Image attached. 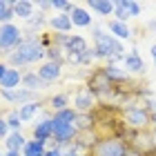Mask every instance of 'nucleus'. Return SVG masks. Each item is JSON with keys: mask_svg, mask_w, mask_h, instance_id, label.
I'll use <instances>...</instances> for the list:
<instances>
[{"mask_svg": "<svg viewBox=\"0 0 156 156\" xmlns=\"http://www.w3.org/2000/svg\"><path fill=\"white\" fill-rule=\"evenodd\" d=\"M127 18H132V16H129V11L125 9L123 0H118V2H116V9H114V20H120V23H127Z\"/></svg>", "mask_w": 156, "mask_h": 156, "instance_id": "obj_29", "label": "nucleus"}, {"mask_svg": "<svg viewBox=\"0 0 156 156\" xmlns=\"http://www.w3.org/2000/svg\"><path fill=\"white\" fill-rule=\"evenodd\" d=\"M0 96L9 103H16V105H27V103H38V94L36 91H29L25 87H18V89H0Z\"/></svg>", "mask_w": 156, "mask_h": 156, "instance_id": "obj_5", "label": "nucleus"}, {"mask_svg": "<svg viewBox=\"0 0 156 156\" xmlns=\"http://www.w3.org/2000/svg\"><path fill=\"white\" fill-rule=\"evenodd\" d=\"M38 76H40L47 85H49V83H56V80L62 76V62H51V60L42 62V65L38 67Z\"/></svg>", "mask_w": 156, "mask_h": 156, "instance_id": "obj_10", "label": "nucleus"}, {"mask_svg": "<svg viewBox=\"0 0 156 156\" xmlns=\"http://www.w3.org/2000/svg\"><path fill=\"white\" fill-rule=\"evenodd\" d=\"M87 87L94 91L96 96H101V94H107V91H112V87H114V85H112V80L105 76L103 67H101V69H96V72L89 76V85H87Z\"/></svg>", "mask_w": 156, "mask_h": 156, "instance_id": "obj_8", "label": "nucleus"}, {"mask_svg": "<svg viewBox=\"0 0 156 156\" xmlns=\"http://www.w3.org/2000/svg\"><path fill=\"white\" fill-rule=\"evenodd\" d=\"M36 7L40 11H47V9H54V5H51V0H38L36 2Z\"/></svg>", "mask_w": 156, "mask_h": 156, "instance_id": "obj_35", "label": "nucleus"}, {"mask_svg": "<svg viewBox=\"0 0 156 156\" xmlns=\"http://www.w3.org/2000/svg\"><path fill=\"white\" fill-rule=\"evenodd\" d=\"M69 18H72V25H74V27H89V25H91L89 11L83 9V7H74L72 13H69Z\"/></svg>", "mask_w": 156, "mask_h": 156, "instance_id": "obj_20", "label": "nucleus"}, {"mask_svg": "<svg viewBox=\"0 0 156 156\" xmlns=\"http://www.w3.org/2000/svg\"><path fill=\"white\" fill-rule=\"evenodd\" d=\"M13 18H16L13 0H0V25H9Z\"/></svg>", "mask_w": 156, "mask_h": 156, "instance_id": "obj_23", "label": "nucleus"}, {"mask_svg": "<svg viewBox=\"0 0 156 156\" xmlns=\"http://www.w3.org/2000/svg\"><path fill=\"white\" fill-rule=\"evenodd\" d=\"M45 143L40 140H27L25 150H23V156H45Z\"/></svg>", "mask_w": 156, "mask_h": 156, "instance_id": "obj_25", "label": "nucleus"}, {"mask_svg": "<svg viewBox=\"0 0 156 156\" xmlns=\"http://www.w3.org/2000/svg\"><path fill=\"white\" fill-rule=\"evenodd\" d=\"M25 145H27V140L25 136L20 132H11L9 136L5 138V147H7V152H23L25 150Z\"/></svg>", "mask_w": 156, "mask_h": 156, "instance_id": "obj_19", "label": "nucleus"}, {"mask_svg": "<svg viewBox=\"0 0 156 156\" xmlns=\"http://www.w3.org/2000/svg\"><path fill=\"white\" fill-rule=\"evenodd\" d=\"M103 72H105V76L112 80V85H114V83H125V80H129V74H127L125 69L116 67V65H105Z\"/></svg>", "mask_w": 156, "mask_h": 156, "instance_id": "obj_22", "label": "nucleus"}, {"mask_svg": "<svg viewBox=\"0 0 156 156\" xmlns=\"http://www.w3.org/2000/svg\"><path fill=\"white\" fill-rule=\"evenodd\" d=\"M87 7L98 11L101 16H114L116 2H109V0H87Z\"/></svg>", "mask_w": 156, "mask_h": 156, "instance_id": "obj_21", "label": "nucleus"}, {"mask_svg": "<svg viewBox=\"0 0 156 156\" xmlns=\"http://www.w3.org/2000/svg\"><path fill=\"white\" fill-rule=\"evenodd\" d=\"M51 5H54V11H62V13H72V9L76 7L69 0H51Z\"/></svg>", "mask_w": 156, "mask_h": 156, "instance_id": "obj_30", "label": "nucleus"}, {"mask_svg": "<svg viewBox=\"0 0 156 156\" xmlns=\"http://www.w3.org/2000/svg\"><path fill=\"white\" fill-rule=\"evenodd\" d=\"M150 112L143 109V107H136V105H132V107L125 109V123L129 127H136V129H140V127H147L150 125Z\"/></svg>", "mask_w": 156, "mask_h": 156, "instance_id": "obj_7", "label": "nucleus"}, {"mask_svg": "<svg viewBox=\"0 0 156 156\" xmlns=\"http://www.w3.org/2000/svg\"><path fill=\"white\" fill-rule=\"evenodd\" d=\"M150 51H152V58H154V65H156V45H152Z\"/></svg>", "mask_w": 156, "mask_h": 156, "instance_id": "obj_38", "label": "nucleus"}, {"mask_svg": "<svg viewBox=\"0 0 156 156\" xmlns=\"http://www.w3.org/2000/svg\"><path fill=\"white\" fill-rule=\"evenodd\" d=\"M49 138H54V120L45 118L34 127V140H40V143H47Z\"/></svg>", "mask_w": 156, "mask_h": 156, "instance_id": "obj_12", "label": "nucleus"}, {"mask_svg": "<svg viewBox=\"0 0 156 156\" xmlns=\"http://www.w3.org/2000/svg\"><path fill=\"white\" fill-rule=\"evenodd\" d=\"M38 109H40V103H27V105H20L18 107V116L23 123H29V120L38 114Z\"/></svg>", "mask_w": 156, "mask_h": 156, "instance_id": "obj_24", "label": "nucleus"}, {"mask_svg": "<svg viewBox=\"0 0 156 156\" xmlns=\"http://www.w3.org/2000/svg\"><path fill=\"white\" fill-rule=\"evenodd\" d=\"M96 58H98V56H96V49H87L85 54H80V65H91Z\"/></svg>", "mask_w": 156, "mask_h": 156, "instance_id": "obj_33", "label": "nucleus"}, {"mask_svg": "<svg viewBox=\"0 0 156 156\" xmlns=\"http://www.w3.org/2000/svg\"><path fill=\"white\" fill-rule=\"evenodd\" d=\"M49 27H51L54 31H58V34H69L72 31V18H69V13H56V16L49 18Z\"/></svg>", "mask_w": 156, "mask_h": 156, "instance_id": "obj_13", "label": "nucleus"}, {"mask_svg": "<svg viewBox=\"0 0 156 156\" xmlns=\"http://www.w3.org/2000/svg\"><path fill=\"white\" fill-rule=\"evenodd\" d=\"M147 27H150L152 31H156V20H152V23H147Z\"/></svg>", "mask_w": 156, "mask_h": 156, "instance_id": "obj_39", "label": "nucleus"}, {"mask_svg": "<svg viewBox=\"0 0 156 156\" xmlns=\"http://www.w3.org/2000/svg\"><path fill=\"white\" fill-rule=\"evenodd\" d=\"M9 136V123H7V118L0 116V140H5Z\"/></svg>", "mask_w": 156, "mask_h": 156, "instance_id": "obj_34", "label": "nucleus"}, {"mask_svg": "<svg viewBox=\"0 0 156 156\" xmlns=\"http://www.w3.org/2000/svg\"><path fill=\"white\" fill-rule=\"evenodd\" d=\"M0 156H2V154H0Z\"/></svg>", "mask_w": 156, "mask_h": 156, "instance_id": "obj_43", "label": "nucleus"}, {"mask_svg": "<svg viewBox=\"0 0 156 156\" xmlns=\"http://www.w3.org/2000/svg\"><path fill=\"white\" fill-rule=\"evenodd\" d=\"M23 40H25V38H23V31H20V27H16L13 23H9V25H0V51H5L7 56H9Z\"/></svg>", "mask_w": 156, "mask_h": 156, "instance_id": "obj_3", "label": "nucleus"}, {"mask_svg": "<svg viewBox=\"0 0 156 156\" xmlns=\"http://www.w3.org/2000/svg\"><path fill=\"white\" fill-rule=\"evenodd\" d=\"M5 156H23V152H7Z\"/></svg>", "mask_w": 156, "mask_h": 156, "instance_id": "obj_40", "label": "nucleus"}, {"mask_svg": "<svg viewBox=\"0 0 156 156\" xmlns=\"http://www.w3.org/2000/svg\"><path fill=\"white\" fill-rule=\"evenodd\" d=\"M107 29L112 31V36L114 38H123V40H129L132 38V29L127 23H120V20H107Z\"/></svg>", "mask_w": 156, "mask_h": 156, "instance_id": "obj_16", "label": "nucleus"}, {"mask_svg": "<svg viewBox=\"0 0 156 156\" xmlns=\"http://www.w3.org/2000/svg\"><path fill=\"white\" fill-rule=\"evenodd\" d=\"M80 132L76 129V125H54V138H56V143H58L60 150H62V145L74 143V138Z\"/></svg>", "mask_w": 156, "mask_h": 156, "instance_id": "obj_9", "label": "nucleus"}, {"mask_svg": "<svg viewBox=\"0 0 156 156\" xmlns=\"http://www.w3.org/2000/svg\"><path fill=\"white\" fill-rule=\"evenodd\" d=\"M7 69H9V67H7V65H5V62H0V78H2V76L7 74Z\"/></svg>", "mask_w": 156, "mask_h": 156, "instance_id": "obj_37", "label": "nucleus"}, {"mask_svg": "<svg viewBox=\"0 0 156 156\" xmlns=\"http://www.w3.org/2000/svg\"><path fill=\"white\" fill-rule=\"evenodd\" d=\"M67 156H87V154H83V152H80V154H67Z\"/></svg>", "mask_w": 156, "mask_h": 156, "instance_id": "obj_41", "label": "nucleus"}, {"mask_svg": "<svg viewBox=\"0 0 156 156\" xmlns=\"http://www.w3.org/2000/svg\"><path fill=\"white\" fill-rule=\"evenodd\" d=\"M20 83H23V74H20L18 69L9 67V69H7V74L0 78V89H18Z\"/></svg>", "mask_w": 156, "mask_h": 156, "instance_id": "obj_14", "label": "nucleus"}, {"mask_svg": "<svg viewBox=\"0 0 156 156\" xmlns=\"http://www.w3.org/2000/svg\"><path fill=\"white\" fill-rule=\"evenodd\" d=\"M89 152L94 156H127V147L118 138H103L96 140Z\"/></svg>", "mask_w": 156, "mask_h": 156, "instance_id": "obj_4", "label": "nucleus"}, {"mask_svg": "<svg viewBox=\"0 0 156 156\" xmlns=\"http://www.w3.org/2000/svg\"><path fill=\"white\" fill-rule=\"evenodd\" d=\"M123 65H125V72H127V74H143V72H145V62H143V58L138 56L136 49H132L129 54H125Z\"/></svg>", "mask_w": 156, "mask_h": 156, "instance_id": "obj_11", "label": "nucleus"}, {"mask_svg": "<svg viewBox=\"0 0 156 156\" xmlns=\"http://www.w3.org/2000/svg\"><path fill=\"white\" fill-rule=\"evenodd\" d=\"M34 9H36V2H29V0H13V11H16V18L29 20L34 16Z\"/></svg>", "mask_w": 156, "mask_h": 156, "instance_id": "obj_17", "label": "nucleus"}, {"mask_svg": "<svg viewBox=\"0 0 156 156\" xmlns=\"http://www.w3.org/2000/svg\"><path fill=\"white\" fill-rule=\"evenodd\" d=\"M74 125H76V129H78V132L91 129V125H94V118H91V114H78Z\"/></svg>", "mask_w": 156, "mask_h": 156, "instance_id": "obj_28", "label": "nucleus"}, {"mask_svg": "<svg viewBox=\"0 0 156 156\" xmlns=\"http://www.w3.org/2000/svg\"><path fill=\"white\" fill-rule=\"evenodd\" d=\"M7 123H9V129L20 132V125H23V120H20V116H18V109H11V112H9V116H7Z\"/></svg>", "mask_w": 156, "mask_h": 156, "instance_id": "obj_31", "label": "nucleus"}, {"mask_svg": "<svg viewBox=\"0 0 156 156\" xmlns=\"http://www.w3.org/2000/svg\"><path fill=\"white\" fill-rule=\"evenodd\" d=\"M23 87H25V89H29V91H36V94H38L40 89H45V87H47V83L38 76V72H27V74H23Z\"/></svg>", "mask_w": 156, "mask_h": 156, "instance_id": "obj_15", "label": "nucleus"}, {"mask_svg": "<svg viewBox=\"0 0 156 156\" xmlns=\"http://www.w3.org/2000/svg\"><path fill=\"white\" fill-rule=\"evenodd\" d=\"M76 116H78V112L74 107H67V109H62V112H54V125H74L76 123Z\"/></svg>", "mask_w": 156, "mask_h": 156, "instance_id": "obj_18", "label": "nucleus"}, {"mask_svg": "<svg viewBox=\"0 0 156 156\" xmlns=\"http://www.w3.org/2000/svg\"><path fill=\"white\" fill-rule=\"evenodd\" d=\"M45 23H49V20L45 18V13H34V16L27 20V29L29 31H34V29H42V27H45Z\"/></svg>", "mask_w": 156, "mask_h": 156, "instance_id": "obj_27", "label": "nucleus"}, {"mask_svg": "<svg viewBox=\"0 0 156 156\" xmlns=\"http://www.w3.org/2000/svg\"><path fill=\"white\" fill-rule=\"evenodd\" d=\"M152 120H154V125H156V114H154V116H152Z\"/></svg>", "mask_w": 156, "mask_h": 156, "instance_id": "obj_42", "label": "nucleus"}, {"mask_svg": "<svg viewBox=\"0 0 156 156\" xmlns=\"http://www.w3.org/2000/svg\"><path fill=\"white\" fill-rule=\"evenodd\" d=\"M96 105V94L91 91L89 87H80L74 94V107L78 114H89Z\"/></svg>", "mask_w": 156, "mask_h": 156, "instance_id": "obj_6", "label": "nucleus"}, {"mask_svg": "<svg viewBox=\"0 0 156 156\" xmlns=\"http://www.w3.org/2000/svg\"><path fill=\"white\" fill-rule=\"evenodd\" d=\"M49 105H51L54 112H62V109H67V105H69V96L67 94H56V96L49 98Z\"/></svg>", "mask_w": 156, "mask_h": 156, "instance_id": "obj_26", "label": "nucleus"}, {"mask_svg": "<svg viewBox=\"0 0 156 156\" xmlns=\"http://www.w3.org/2000/svg\"><path fill=\"white\" fill-rule=\"evenodd\" d=\"M47 56V47L40 45V38H25L13 51L7 56L9 65L16 69L20 65H29V62H38Z\"/></svg>", "mask_w": 156, "mask_h": 156, "instance_id": "obj_1", "label": "nucleus"}, {"mask_svg": "<svg viewBox=\"0 0 156 156\" xmlns=\"http://www.w3.org/2000/svg\"><path fill=\"white\" fill-rule=\"evenodd\" d=\"M45 156H65V152H62L60 147H54V150H47Z\"/></svg>", "mask_w": 156, "mask_h": 156, "instance_id": "obj_36", "label": "nucleus"}, {"mask_svg": "<svg viewBox=\"0 0 156 156\" xmlns=\"http://www.w3.org/2000/svg\"><path fill=\"white\" fill-rule=\"evenodd\" d=\"M123 5H125V9L129 11V16L134 18V16H140V2H134V0H123Z\"/></svg>", "mask_w": 156, "mask_h": 156, "instance_id": "obj_32", "label": "nucleus"}, {"mask_svg": "<svg viewBox=\"0 0 156 156\" xmlns=\"http://www.w3.org/2000/svg\"><path fill=\"white\" fill-rule=\"evenodd\" d=\"M91 38H94V49H96L98 58H107V62L112 58H125L123 42H120L118 38H114L112 34H105L103 29H94Z\"/></svg>", "mask_w": 156, "mask_h": 156, "instance_id": "obj_2", "label": "nucleus"}]
</instances>
